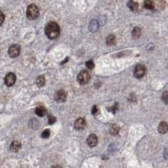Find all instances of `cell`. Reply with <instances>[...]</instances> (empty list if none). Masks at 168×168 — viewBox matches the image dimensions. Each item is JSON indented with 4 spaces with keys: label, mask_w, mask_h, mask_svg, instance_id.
Masks as SVG:
<instances>
[{
    "label": "cell",
    "mask_w": 168,
    "mask_h": 168,
    "mask_svg": "<svg viewBox=\"0 0 168 168\" xmlns=\"http://www.w3.org/2000/svg\"><path fill=\"white\" fill-rule=\"evenodd\" d=\"M48 121H49V123H50V124H53V123L56 122V118L50 115V116H49Z\"/></svg>",
    "instance_id": "obj_21"
},
{
    "label": "cell",
    "mask_w": 168,
    "mask_h": 168,
    "mask_svg": "<svg viewBox=\"0 0 168 168\" xmlns=\"http://www.w3.org/2000/svg\"><path fill=\"white\" fill-rule=\"evenodd\" d=\"M45 32L50 39H56L60 35V27L56 22H49L45 28Z\"/></svg>",
    "instance_id": "obj_1"
},
{
    "label": "cell",
    "mask_w": 168,
    "mask_h": 168,
    "mask_svg": "<svg viewBox=\"0 0 168 168\" xmlns=\"http://www.w3.org/2000/svg\"><path fill=\"white\" fill-rule=\"evenodd\" d=\"M20 53V48L19 45H12L8 48V54L11 57H16Z\"/></svg>",
    "instance_id": "obj_6"
},
{
    "label": "cell",
    "mask_w": 168,
    "mask_h": 168,
    "mask_svg": "<svg viewBox=\"0 0 168 168\" xmlns=\"http://www.w3.org/2000/svg\"><path fill=\"white\" fill-rule=\"evenodd\" d=\"M52 168H62V167H60V166H55V167H53Z\"/></svg>",
    "instance_id": "obj_26"
},
{
    "label": "cell",
    "mask_w": 168,
    "mask_h": 168,
    "mask_svg": "<svg viewBox=\"0 0 168 168\" xmlns=\"http://www.w3.org/2000/svg\"><path fill=\"white\" fill-rule=\"evenodd\" d=\"M117 109H118V104H114L113 106V108L111 109V108H108V110H110V111H112L113 113L117 111Z\"/></svg>",
    "instance_id": "obj_25"
},
{
    "label": "cell",
    "mask_w": 168,
    "mask_h": 168,
    "mask_svg": "<svg viewBox=\"0 0 168 168\" xmlns=\"http://www.w3.org/2000/svg\"><path fill=\"white\" fill-rule=\"evenodd\" d=\"M66 99V93L64 90H58L55 94V100L58 102H64Z\"/></svg>",
    "instance_id": "obj_7"
},
{
    "label": "cell",
    "mask_w": 168,
    "mask_h": 168,
    "mask_svg": "<svg viewBox=\"0 0 168 168\" xmlns=\"http://www.w3.org/2000/svg\"><path fill=\"white\" fill-rule=\"evenodd\" d=\"M141 35V30L139 27H135L132 31V36L134 38H139Z\"/></svg>",
    "instance_id": "obj_13"
},
{
    "label": "cell",
    "mask_w": 168,
    "mask_h": 168,
    "mask_svg": "<svg viewBox=\"0 0 168 168\" xmlns=\"http://www.w3.org/2000/svg\"><path fill=\"white\" fill-rule=\"evenodd\" d=\"M87 143H88V146L90 147H94L96 146L97 144V137L95 134H91L87 139Z\"/></svg>",
    "instance_id": "obj_8"
},
{
    "label": "cell",
    "mask_w": 168,
    "mask_h": 168,
    "mask_svg": "<svg viewBox=\"0 0 168 168\" xmlns=\"http://www.w3.org/2000/svg\"><path fill=\"white\" fill-rule=\"evenodd\" d=\"M26 16L29 20H35L39 16V8L35 4H30L26 11Z\"/></svg>",
    "instance_id": "obj_2"
},
{
    "label": "cell",
    "mask_w": 168,
    "mask_h": 168,
    "mask_svg": "<svg viewBox=\"0 0 168 168\" xmlns=\"http://www.w3.org/2000/svg\"><path fill=\"white\" fill-rule=\"evenodd\" d=\"M128 6L129 8H130L132 11H136L137 8H138V4H137L136 3H135L134 1H132V0H130V1L129 2Z\"/></svg>",
    "instance_id": "obj_17"
},
{
    "label": "cell",
    "mask_w": 168,
    "mask_h": 168,
    "mask_svg": "<svg viewBox=\"0 0 168 168\" xmlns=\"http://www.w3.org/2000/svg\"><path fill=\"white\" fill-rule=\"evenodd\" d=\"M50 135V131L49 129L44 130L43 133L41 134V137H42L43 139H48Z\"/></svg>",
    "instance_id": "obj_18"
},
{
    "label": "cell",
    "mask_w": 168,
    "mask_h": 168,
    "mask_svg": "<svg viewBox=\"0 0 168 168\" xmlns=\"http://www.w3.org/2000/svg\"><path fill=\"white\" fill-rule=\"evenodd\" d=\"M45 83H46V80H45V77H44L43 75H40V76H39V77L37 78L36 84H37V85H38L39 87L44 86Z\"/></svg>",
    "instance_id": "obj_14"
},
{
    "label": "cell",
    "mask_w": 168,
    "mask_h": 168,
    "mask_svg": "<svg viewBox=\"0 0 168 168\" xmlns=\"http://www.w3.org/2000/svg\"><path fill=\"white\" fill-rule=\"evenodd\" d=\"M35 113L40 117H43L46 114V109L44 106H38L35 109Z\"/></svg>",
    "instance_id": "obj_12"
},
{
    "label": "cell",
    "mask_w": 168,
    "mask_h": 168,
    "mask_svg": "<svg viewBox=\"0 0 168 168\" xmlns=\"http://www.w3.org/2000/svg\"><path fill=\"white\" fill-rule=\"evenodd\" d=\"M98 112V107L97 106H93V109H92V113L93 114V115H95Z\"/></svg>",
    "instance_id": "obj_24"
},
{
    "label": "cell",
    "mask_w": 168,
    "mask_h": 168,
    "mask_svg": "<svg viewBox=\"0 0 168 168\" xmlns=\"http://www.w3.org/2000/svg\"><path fill=\"white\" fill-rule=\"evenodd\" d=\"M162 99H163V101L165 102V103H166V104H167V102H168V101H167V99H168L167 91H166V92L164 93V95L162 96Z\"/></svg>",
    "instance_id": "obj_22"
},
{
    "label": "cell",
    "mask_w": 168,
    "mask_h": 168,
    "mask_svg": "<svg viewBox=\"0 0 168 168\" xmlns=\"http://www.w3.org/2000/svg\"><path fill=\"white\" fill-rule=\"evenodd\" d=\"M85 124H86V123H85V120H84V118H78V119H77V121L75 122V123H74V127L76 129H77V130H81V129H82V128L85 127Z\"/></svg>",
    "instance_id": "obj_9"
},
{
    "label": "cell",
    "mask_w": 168,
    "mask_h": 168,
    "mask_svg": "<svg viewBox=\"0 0 168 168\" xmlns=\"http://www.w3.org/2000/svg\"><path fill=\"white\" fill-rule=\"evenodd\" d=\"M144 8H147V9H152L155 7L154 3L152 2L151 0H145L144 3Z\"/></svg>",
    "instance_id": "obj_15"
},
{
    "label": "cell",
    "mask_w": 168,
    "mask_h": 168,
    "mask_svg": "<svg viewBox=\"0 0 168 168\" xmlns=\"http://www.w3.org/2000/svg\"><path fill=\"white\" fill-rule=\"evenodd\" d=\"M118 131H119V128H118V127H117V126H115V125H113L112 128H111V133H112V134H117Z\"/></svg>",
    "instance_id": "obj_20"
},
{
    "label": "cell",
    "mask_w": 168,
    "mask_h": 168,
    "mask_svg": "<svg viewBox=\"0 0 168 168\" xmlns=\"http://www.w3.org/2000/svg\"><path fill=\"white\" fill-rule=\"evenodd\" d=\"M21 148V144L19 141H13L10 144V150L12 152H18Z\"/></svg>",
    "instance_id": "obj_10"
},
{
    "label": "cell",
    "mask_w": 168,
    "mask_h": 168,
    "mask_svg": "<svg viewBox=\"0 0 168 168\" xmlns=\"http://www.w3.org/2000/svg\"><path fill=\"white\" fill-rule=\"evenodd\" d=\"M90 80V74L87 71H82L77 75V80L81 85L87 84Z\"/></svg>",
    "instance_id": "obj_3"
},
{
    "label": "cell",
    "mask_w": 168,
    "mask_h": 168,
    "mask_svg": "<svg viewBox=\"0 0 168 168\" xmlns=\"http://www.w3.org/2000/svg\"><path fill=\"white\" fill-rule=\"evenodd\" d=\"M4 18H5V16L0 11V25L3 23V21H4Z\"/></svg>",
    "instance_id": "obj_23"
},
{
    "label": "cell",
    "mask_w": 168,
    "mask_h": 168,
    "mask_svg": "<svg viewBox=\"0 0 168 168\" xmlns=\"http://www.w3.org/2000/svg\"><path fill=\"white\" fill-rule=\"evenodd\" d=\"M86 66H87V68H88L89 69H93L94 68V64H93V61H88V62L86 63Z\"/></svg>",
    "instance_id": "obj_19"
},
{
    "label": "cell",
    "mask_w": 168,
    "mask_h": 168,
    "mask_svg": "<svg viewBox=\"0 0 168 168\" xmlns=\"http://www.w3.org/2000/svg\"><path fill=\"white\" fill-rule=\"evenodd\" d=\"M168 129V125L166 122H162L159 124V127H158V130L160 134H166L167 132Z\"/></svg>",
    "instance_id": "obj_11"
},
{
    "label": "cell",
    "mask_w": 168,
    "mask_h": 168,
    "mask_svg": "<svg viewBox=\"0 0 168 168\" xmlns=\"http://www.w3.org/2000/svg\"><path fill=\"white\" fill-rule=\"evenodd\" d=\"M15 81H16V77H15V74H13V73H8V74L5 76L4 83H5V85H6L7 86H8V87L14 85L15 83Z\"/></svg>",
    "instance_id": "obj_5"
},
{
    "label": "cell",
    "mask_w": 168,
    "mask_h": 168,
    "mask_svg": "<svg viewBox=\"0 0 168 168\" xmlns=\"http://www.w3.org/2000/svg\"><path fill=\"white\" fill-rule=\"evenodd\" d=\"M145 71H146V70H145V68H144V65L139 64V65L136 66L135 70H134V75L136 76V78L140 79V78H142L144 74H145Z\"/></svg>",
    "instance_id": "obj_4"
},
{
    "label": "cell",
    "mask_w": 168,
    "mask_h": 168,
    "mask_svg": "<svg viewBox=\"0 0 168 168\" xmlns=\"http://www.w3.org/2000/svg\"><path fill=\"white\" fill-rule=\"evenodd\" d=\"M106 42L109 46H112L114 44L115 42V36L113 35H110L107 37V40H106Z\"/></svg>",
    "instance_id": "obj_16"
}]
</instances>
